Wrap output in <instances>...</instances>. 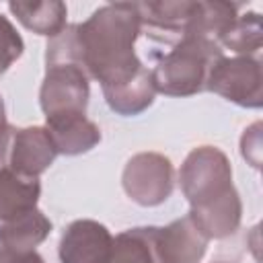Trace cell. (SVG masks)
<instances>
[{
    "mask_svg": "<svg viewBox=\"0 0 263 263\" xmlns=\"http://www.w3.org/2000/svg\"><path fill=\"white\" fill-rule=\"evenodd\" d=\"M142 29L136 2L105 4L84 23H76L78 58L88 78L105 88L136 76L144 68L136 53Z\"/></svg>",
    "mask_w": 263,
    "mask_h": 263,
    "instance_id": "6da1fadb",
    "label": "cell"
},
{
    "mask_svg": "<svg viewBox=\"0 0 263 263\" xmlns=\"http://www.w3.org/2000/svg\"><path fill=\"white\" fill-rule=\"evenodd\" d=\"M80 66L76 25H66L45 47V76L39 88V105L47 119L86 115L90 84Z\"/></svg>",
    "mask_w": 263,
    "mask_h": 263,
    "instance_id": "7a4b0ae2",
    "label": "cell"
},
{
    "mask_svg": "<svg viewBox=\"0 0 263 263\" xmlns=\"http://www.w3.org/2000/svg\"><path fill=\"white\" fill-rule=\"evenodd\" d=\"M224 49L210 39L183 35L150 70L156 92L166 97H191L208 90V78Z\"/></svg>",
    "mask_w": 263,
    "mask_h": 263,
    "instance_id": "3957f363",
    "label": "cell"
},
{
    "mask_svg": "<svg viewBox=\"0 0 263 263\" xmlns=\"http://www.w3.org/2000/svg\"><path fill=\"white\" fill-rule=\"evenodd\" d=\"M179 183L189 208L214 201L232 189V166L228 156L216 146L193 148L179 171Z\"/></svg>",
    "mask_w": 263,
    "mask_h": 263,
    "instance_id": "277c9868",
    "label": "cell"
},
{
    "mask_svg": "<svg viewBox=\"0 0 263 263\" xmlns=\"http://www.w3.org/2000/svg\"><path fill=\"white\" fill-rule=\"evenodd\" d=\"M58 156L53 140L45 125L12 127L0 134V171H12L21 177L39 179Z\"/></svg>",
    "mask_w": 263,
    "mask_h": 263,
    "instance_id": "5b68a950",
    "label": "cell"
},
{
    "mask_svg": "<svg viewBox=\"0 0 263 263\" xmlns=\"http://www.w3.org/2000/svg\"><path fill=\"white\" fill-rule=\"evenodd\" d=\"M121 185L125 195L138 205H160L175 189V166L160 152H138L125 162Z\"/></svg>",
    "mask_w": 263,
    "mask_h": 263,
    "instance_id": "8992f818",
    "label": "cell"
},
{
    "mask_svg": "<svg viewBox=\"0 0 263 263\" xmlns=\"http://www.w3.org/2000/svg\"><path fill=\"white\" fill-rule=\"evenodd\" d=\"M208 90L222 99L247 107L259 109L263 105V66L253 55H222L208 78Z\"/></svg>",
    "mask_w": 263,
    "mask_h": 263,
    "instance_id": "52a82bcc",
    "label": "cell"
},
{
    "mask_svg": "<svg viewBox=\"0 0 263 263\" xmlns=\"http://www.w3.org/2000/svg\"><path fill=\"white\" fill-rule=\"evenodd\" d=\"M115 249V238L109 228L97 220H74L66 226L60 238L62 263H109Z\"/></svg>",
    "mask_w": 263,
    "mask_h": 263,
    "instance_id": "ba28073f",
    "label": "cell"
},
{
    "mask_svg": "<svg viewBox=\"0 0 263 263\" xmlns=\"http://www.w3.org/2000/svg\"><path fill=\"white\" fill-rule=\"evenodd\" d=\"M208 238L197 230L189 216L156 228L158 263H199L208 251Z\"/></svg>",
    "mask_w": 263,
    "mask_h": 263,
    "instance_id": "9c48e42d",
    "label": "cell"
},
{
    "mask_svg": "<svg viewBox=\"0 0 263 263\" xmlns=\"http://www.w3.org/2000/svg\"><path fill=\"white\" fill-rule=\"evenodd\" d=\"M191 222L197 226V230L208 238H226L230 234H234L240 226V220H242V201H240V195L236 189H232L230 193L214 199V201H208V203H201V205H195V208H189V214Z\"/></svg>",
    "mask_w": 263,
    "mask_h": 263,
    "instance_id": "30bf717a",
    "label": "cell"
},
{
    "mask_svg": "<svg viewBox=\"0 0 263 263\" xmlns=\"http://www.w3.org/2000/svg\"><path fill=\"white\" fill-rule=\"evenodd\" d=\"M101 90H103V97H105L109 109L123 117L144 113L154 103V97H156L152 72L146 66L136 76H132L119 84L105 86Z\"/></svg>",
    "mask_w": 263,
    "mask_h": 263,
    "instance_id": "8fae6325",
    "label": "cell"
},
{
    "mask_svg": "<svg viewBox=\"0 0 263 263\" xmlns=\"http://www.w3.org/2000/svg\"><path fill=\"white\" fill-rule=\"evenodd\" d=\"M45 129L49 132L58 154L78 156L92 150L101 142V129L86 115L47 119Z\"/></svg>",
    "mask_w": 263,
    "mask_h": 263,
    "instance_id": "7c38bea8",
    "label": "cell"
},
{
    "mask_svg": "<svg viewBox=\"0 0 263 263\" xmlns=\"http://www.w3.org/2000/svg\"><path fill=\"white\" fill-rule=\"evenodd\" d=\"M238 10H240V4H234V2L197 0L193 4V12H191V18H189L183 35L203 37V39L216 41L220 45L222 35L234 23V18L238 16Z\"/></svg>",
    "mask_w": 263,
    "mask_h": 263,
    "instance_id": "4fadbf2b",
    "label": "cell"
},
{
    "mask_svg": "<svg viewBox=\"0 0 263 263\" xmlns=\"http://www.w3.org/2000/svg\"><path fill=\"white\" fill-rule=\"evenodd\" d=\"M41 195L39 179L21 177L12 171H0V222H8L37 208Z\"/></svg>",
    "mask_w": 263,
    "mask_h": 263,
    "instance_id": "5bb4252c",
    "label": "cell"
},
{
    "mask_svg": "<svg viewBox=\"0 0 263 263\" xmlns=\"http://www.w3.org/2000/svg\"><path fill=\"white\" fill-rule=\"evenodd\" d=\"M8 10L16 16V21L29 31L55 37L66 29L68 8L60 0H43V2H8Z\"/></svg>",
    "mask_w": 263,
    "mask_h": 263,
    "instance_id": "9a60e30c",
    "label": "cell"
},
{
    "mask_svg": "<svg viewBox=\"0 0 263 263\" xmlns=\"http://www.w3.org/2000/svg\"><path fill=\"white\" fill-rule=\"evenodd\" d=\"M51 228V220L35 208L18 218L0 222V247L16 251H35V247L49 236Z\"/></svg>",
    "mask_w": 263,
    "mask_h": 263,
    "instance_id": "2e32d148",
    "label": "cell"
},
{
    "mask_svg": "<svg viewBox=\"0 0 263 263\" xmlns=\"http://www.w3.org/2000/svg\"><path fill=\"white\" fill-rule=\"evenodd\" d=\"M193 0H160V2H136L142 27H148L152 31H164L183 35L191 12H193Z\"/></svg>",
    "mask_w": 263,
    "mask_h": 263,
    "instance_id": "e0dca14e",
    "label": "cell"
},
{
    "mask_svg": "<svg viewBox=\"0 0 263 263\" xmlns=\"http://www.w3.org/2000/svg\"><path fill=\"white\" fill-rule=\"evenodd\" d=\"M156 226H140L123 230L115 236V249L109 263H158Z\"/></svg>",
    "mask_w": 263,
    "mask_h": 263,
    "instance_id": "ac0fdd59",
    "label": "cell"
},
{
    "mask_svg": "<svg viewBox=\"0 0 263 263\" xmlns=\"http://www.w3.org/2000/svg\"><path fill=\"white\" fill-rule=\"evenodd\" d=\"M220 47L234 51L236 55H253L261 51V16L255 10L238 14L228 31L220 39Z\"/></svg>",
    "mask_w": 263,
    "mask_h": 263,
    "instance_id": "d6986e66",
    "label": "cell"
},
{
    "mask_svg": "<svg viewBox=\"0 0 263 263\" xmlns=\"http://www.w3.org/2000/svg\"><path fill=\"white\" fill-rule=\"evenodd\" d=\"M25 43L14 25L0 14V76L23 55Z\"/></svg>",
    "mask_w": 263,
    "mask_h": 263,
    "instance_id": "ffe728a7",
    "label": "cell"
},
{
    "mask_svg": "<svg viewBox=\"0 0 263 263\" xmlns=\"http://www.w3.org/2000/svg\"><path fill=\"white\" fill-rule=\"evenodd\" d=\"M240 152H242V158L249 160V164L259 168L261 164V123L259 121L245 129L240 138Z\"/></svg>",
    "mask_w": 263,
    "mask_h": 263,
    "instance_id": "44dd1931",
    "label": "cell"
},
{
    "mask_svg": "<svg viewBox=\"0 0 263 263\" xmlns=\"http://www.w3.org/2000/svg\"><path fill=\"white\" fill-rule=\"evenodd\" d=\"M0 263H45V259L37 251H16L0 247Z\"/></svg>",
    "mask_w": 263,
    "mask_h": 263,
    "instance_id": "7402d4cb",
    "label": "cell"
},
{
    "mask_svg": "<svg viewBox=\"0 0 263 263\" xmlns=\"http://www.w3.org/2000/svg\"><path fill=\"white\" fill-rule=\"evenodd\" d=\"M6 109H4V101H2V97H0V134L6 129Z\"/></svg>",
    "mask_w": 263,
    "mask_h": 263,
    "instance_id": "603a6c76",
    "label": "cell"
},
{
    "mask_svg": "<svg viewBox=\"0 0 263 263\" xmlns=\"http://www.w3.org/2000/svg\"><path fill=\"white\" fill-rule=\"evenodd\" d=\"M214 263H228V261H214Z\"/></svg>",
    "mask_w": 263,
    "mask_h": 263,
    "instance_id": "cb8c5ba5",
    "label": "cell"
}]
</instances>
